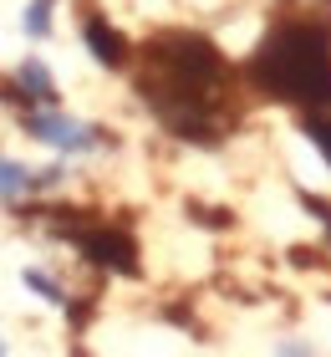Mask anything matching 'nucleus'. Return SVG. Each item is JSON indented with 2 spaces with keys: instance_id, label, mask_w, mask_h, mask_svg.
<instances>
[{
  "instance_id": "12",
  "label": "nucleus",
  "mask_w": 331,
  "mask_h": 357,
  "mask_svg": "<svg viewBox=\"0 0 331 357\" xmlns=\"http://www.w3.org/2000/svg\"><path fill=\"white\" fill-rule=\"evenodd\" d=\"M326 6H331V0H326Z\"/></svg>"
},
{
  "instance_id": "11",
  "label": "nucleus",
  "mask_w": 331,
  "mask_h": 357,
  "mask_svg": "<svg viewBox=\"0 0 331 357\" xmlns=\"http://www.w3.org/2000/svg\"><path fill=\"white\" fill-rule=\"evenodd\" d=\"M0 352H6V347H0Z\"/></svg>"
},
{
  "instance_id": "5",
  "label": "nucleus",
  "mask_w": 331,
  "mask_h": 357,
  "mask_svg": "<svg viewBox=\"0 0 331 357\" xmlns=\"http://www.w3.org/2000/svg\"><path fill=\"white\" fill-rule=\"evenodd\" d=\"M87 46H92V56L102 61V67H123V61H128V41L107 21H97V15L87 21Z\"/></svg>"
},
{
  "instance_id": "10",
  "label": "nucleus",
  "mask_w": 331,
  "mask_h": 357,
  "mask_svg": "<svg viewBox=\"0 0 331 357\" xmlns=\"http://www.w3.org/2000/svg\"><path fill=\"white\" fill-rule=\"evenodd\" d=\"M26 286H31V291H41V296H46V301H56V306L66 301V296H61V286H56L46 271H26Z\"/></svg>"
},
{
  "instance_id": "1",
  "label": "nucleus",
  "mask_w": 331,
  "mask_h": 357,
  "mask_svg": "<svg viewBox=\"0 0 331 357\" xmlns=\"http://www.w3.org/2000/svg\"><path fill=\"white\" fill-rule=\"evenodd\" d=\"M229 82L224 56L214 41L194 31H163L148 41V72H143V102L174 128L178 138L214 143L220 138V92Z\"/></svg>"
},
{
  "instance_id": "2",
  "label": "nucleus",
  "mask_w": 331,
  "mask_h": 357,
  "mask_svg": "<svg viewBox=\"0 0 331 357\" xmlns=\"http://www.w3.org/2000/svg\"><path fill=\"white\" fill-rule=\"evenodd\" d=\"M250 77L260 92L301 107H331V26L280 21L255 46Z\"/></svg>"
},
{
  "instance_id": "7",
  "label": "nucleus",
  "mask_w": 331,
  "mask_h": 357,
  "mask_svg": "<svg viewBox=\"0 0 331 357\" xmlns=\"http://www.w3.org/2000/svg\"><path fill=\"white\" fill-rule=\"evenodd\" d=\"M36 189V178H31L21 164H0V194H6V199H15V194H31Z\"/></svg>"
},
{
  "instance_id": "8",
  "label": "nucleus",
  "mask_w": 331,
  "mask_h": 357,
  "mask_svg": "<svg viewBox=\"0 0 331 357\" xmlns=\"http://www.w3.org/2000/svg\"><path fill=\"white\" fill-rule=\"evenodd\" d=\"M52 6L56 0H31V10H26V36H46V31H52Z\"/></svg>"
},
{
  "instance_id": "6",
  "label": "nucleus",
  "mask_w": 331,
  "mask_h": 357,
  "mask_svg": "<svg viewBox=\"0 0 331 357\" xmlns=\"http://www.w3.org/2000/svg\"><path fill=\"white\" fill-rule=\"evenodd\" d=\"M21 87H31V97H36V102H56L52 72H46L41 61H26V67H21Z\"/></svg>"
},
{
  "instance_id": "9",
  "label": "nucleus",
  "mask_w": 331,
  "mask_h": 357,
  "mask_svg": "<svg viewBox=\"0 0 331 357\" xmlns=\"http://www.w3.org/2000/svg\"><path fill=\"white\" fill-rule=\"evenodd\" d=\"M306 133H311V143H316V149L331 158V118H321V112H311L306 118Z\"/></svg>"
},
{
  "instance_id": "4",
  "label": "nucleus",
  "mask_w": 331,
  "mask_h": 357,
  "mask_svg": "<svg viewBox=\"0 0 331 357\" xmlns=\"http://www.w3.org/2000/svg\"><path fill=\"white\" fill-rule=\"evenodd\" d=\"M26 128L36 133L41 143H52V149H72V153H82V149H92V128H82V123H72V118H61V112H31L26 118Z\"/></svg>"
},
{
  "instance_id": "3",
  "label": "nucleus",
  "mask_w": 331,
  "mask_h": 357,
  "mask_svg": "<svg viewBox=\"0 0 331 357\" xmlns=\"http://www.w3.org/2000/svg\"><path fill=\"white\" fill-rule=\"evenodd\" d=\"M61 230L72 235L97 266H107V271H118V275H138V245H132L123 230H102V225L92 230V225H66V220H61Z\"/></svg>"
}]
</instances>
